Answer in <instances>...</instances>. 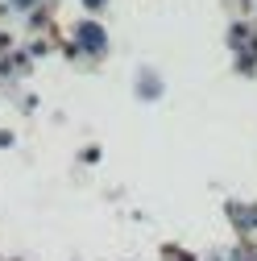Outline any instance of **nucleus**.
Masks as SVG:
<instances>
[{
  "instance_id": "obj_3",
  "label": "nucleus",
  "mask_w": 257,
  "mask_h": 261,
  "mask_svg": "<svg viewBox=\"0 0 257 261\" xmlns=\"http://www.w3.org/2000/svg\"><path fill=\"white\" fill-rule=\"evenodd\" d=\"M87 5H91V9H100V5H104V0H87Z\"/></svg>"
},
{
  "instance_id": "obj_2",
  "label": "nucleus",
  "mask_w": 257,
  "mask_h": 261,
  "mask_svg": "<svg viewBox=\"0 0 257 261\" xmlns=\"http://www.w3.org/2000/svg\"><path fill=\"white\" fill-rule=\"evenodd\" d=\"M13 5H17V9H29V5H34V0H13Z\"/></svg>"
},
{
  "instance_id": "obj_1",
  "label": "nucleus",
  "mask_w": 257,
  "mask_h": 261,
  "mask_svg": "<svg viewBox=\"0 0 257 261\" xmlns=\"http://www.w3.org/2000/svg\"><path fill=\"white\" fill-rule=\"evenodd\" d=\"M79 42H83V50H91V54H104V29L95 25V21H83V25H79Z\"/></svg>"
}]
</instances>
